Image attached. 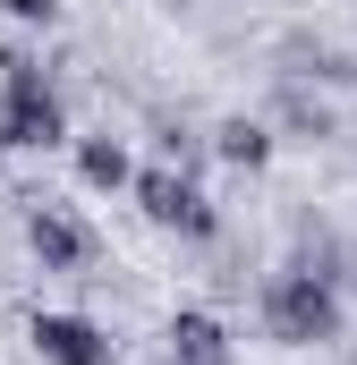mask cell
I'll list each match as a JSON object with an SVG mask.
<instances>
[{
	"instance_id": "52a82bcc",
	"label": "cell",
	"mask_w": 357,
	"mask_h": 365,
	"mask_svg": "<svg viewBox=\"0 0 357 365\" xmlns=\"http://www.w3.org/2000/svg\"><path fill=\"white\" fill-rule=\"evenodd\" d=\"M272 153H281V128H272L264 110H230V119H213V162H230V170H264Z\"/></svg>"
},
{
	"instance_id": "3957f363",
	"label": "cell",
	"mask_w": 357,
	"mask_h": 365,
	"mask_svg": "<svg viewBox=\"0 0 357 365\" xmlns=\"http://www.w3.org/2000/svg\"><path fill=\"white\" fill-rule=\"evenodd\" d=\"M128 195H136V212H145L154 230H171V238H187V247H213V238H221V204L204 195L196 170H178V162H145Z\"/></svg>"
},
{
	"instance_id": "8fae6325",
	"label": "cell",
	"mask_w": 357,
	"mask_h": 365,
	"mask_svg": "<svg viewBox=\"0 0 357 365\" xmlns=\"http://www.w3.org/2000/svg\"><path fill=\"white\" fill-rule=\"evenodd\" d=\"M154 145H162V162H178V170H204L213 162V128H187V119H162Z\"/></svg>"
},
{
	"instance_id": "ba28073f",
	"label": "cell",
	"mask_w": 357,
	"mask_h": 365,
	"mask_svg": "<svg viewBox=\"0 0 357 365\" xmlns=\"http://www.w3.org/2000/svg\"><path fill=\"white\" fill-rule=\"evenodd\" d=\"M281 77H298V86H357V51L341 43H315V34H281Z\"/></svg>"
},
{
	"instance_id": "7c38bea8",
	"label": "cell",
	"mask_w": 357,
	"mask_h": 365,
	"mask_svg": "<svg viewBox=\"0 0 357 365\" xmlns=\"http://www.w3.org/2000/svg\"><path fill=\"white\" fill-rule=\"evenodd\" d=\"M9 26H60V0H0Z\"/></svg>"
},
{
	"instance_id": "277c9868",
	"label": "cell",
	"mask_w": 357,
	"mask_h": 365,
	"mask_svg": "<svg viewBox=\"0 0 357 365\" xmlns=\"http://www.w3.org/2000/svg\"><path fill=\"white\" fill-rule=\"evenodd\" d=\"M17 230H26V255L43 272H94V255H102V238H94L69 204H51V195H26V221Z\"/></svg>"
},
{
	"instance_id": "6da1fadb",
	"label": "cell",
	"mask_w": 357,
	"mask_h": 365,
	"mask_svg": "<svg viewBox=\"0 0 357 365\" xmlns=\"http://www.w3.org/2000/svg\"><path fill=\"white\" fill-rule=\"evenodd\" d=\"M256 314H264V340H281V349H332L349 331V297L306 264H281L256 289Z\"/></svg>"
},
{
	"instance_id": "7a4b0ae2",
	"label": "cell",
	"mask_w": 357,
	"mask_h": 365,
	"mask_svg": "<svg viewBox=\"0 0 357 365\" xmlns=\"http://www.w3.org/2000/svg\"><path fill=\"white\" fill-rule=\"evenodd\" d=\"M69 145V102L34 51H0V153H51Z\"/></svg>"
},
{
	"instance_id": "9c48e42d",
	"label": "cell",
	"mask_w": 357,
	"mask_h": 365,
	"mask_svg": "<svg viewBox=\"0 0 357 365\" xmlns=\"http://www.w3.org/2000/svg\"><path fill=\"white\" fill-rule=\"evenodd\" d=\"M281 136H306V145H323V136H341V110L323 102L315 86H298V77H281L272 86V110H264Z\"/></svg>"
},
{
	"instance_id": "5b68a950",
	"label": "cell",
	"mask_w": 357,
	"mask_h": 365,
	"mask_svg": "<svg viewBox=\"0 0 357 365\" xmlns=\"http://www.w3.org/2000/svg\"><path fill=\"white\" fill-rule=\"evenodd\" d=\"M26 349L43 365H111V331L94 314H69V306H34L26 314Z\"/></svg>"
},
{
	"instance_id": "30bf717a",
	"label": "cell",
	"mask_w": 357,
	"mask_h": 365,
	"mask_svg": "<svg viewBox=\"0 0 357 365\" xmlns=\"http://www.w3.org/2000/svg\"><path fill=\"white\" fill-rule=\"evenodd\" d=\"M136 153H128V136H77V187H94V195H128L136 187Z\"/></svg>"
},
{
	"instance_id": "8992f818",
	"label": "cell",
	"mask_w": 357,
	"mask_h": 365,
	"mask_svg": "<svg viewBox=\"0 0 357 365\" xmlns=\"http://www.w3.org/2000/svg\"><path fill=\"white\" fill-rule=\"evenodd\" d=\"M162 365H238L230 323H221L213 306H178L171 323H162Z\"/></svg>"
}]
</instances>
